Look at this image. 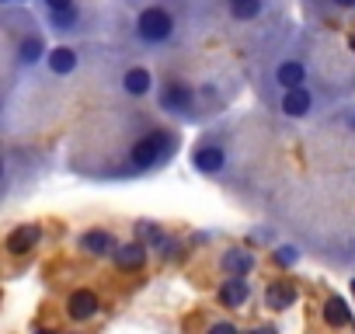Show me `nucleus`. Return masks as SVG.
Listing matches in <instances>:
<instances>
[{"instance_id": "9", "label": "nucleus", "mask_w": 355, "mask_h": 334, "mask_svg": "<svg viewBox=\"0 0 355 334\" xmlns=\"http://www.w3.org/2000/svg\"><path fill=\"white\" fill-rule=\"evenodd\" d=\"M42 18H46V28L56 39H73V35H84L87 32V11L84 8L67 11V15H42Z\"/></svg>"}, {"instance_id": "4", "label": "nucleus", "mask_w": 355, "mask_h": 334, "mask_svg": "<svg viewBox=\"0 0 355 334\" xmlns=\"http://www.w3.org/2000/svg\"><path fill=\"white\" fill-rule=\"evenodd\" d=\"M261 105H265L272 115H279V118H289V122H310V118H317V115L324 112L327 98L320 94L317 84H303V87H296V91L268 94V98H261Z\"/></svg>"}, {"instance_id": "10", "label": "nucleus", "mask_w": 355, "mask_h": 334, "mask_svg": "<svg viewBox=\"0 0 355 334\" xmlns=\"http://www.w3.org/2000/svg\"><path fill=\"white\" fill-rule=\"evenodd\" d=\"M77 67H80V49H73V46H56V49H49V56H46V63H42V70H46L49 77H56V80L73 77Z\"/></svg>"}, {"instance_id": "12", "label": "nucleus", "mask_w": 355, "mask_h": 334, "mask_svg": "<svg viewBox=\"0 0 355 334\" xmlns=\"http://www.w3.org/2000/svg\"><path fill=\"white\" fill-rule=\"evenodd\" d=\"M272 0H237V4H227V18L234 25H254L268 15Z\"/></svg>"}, {"instance_id": "2", "label": "nucleus", "mask_w": 355, "mask_h": 334, "mask_svg": "<svg viewBox=\"0 0 355 334\" xmlns=\"http://www.w3.org/2000/svg\"><path fill=\"white\" fill-rule=\"evenodd\" d=\"M153 101H157V112H164L167 118H178V122H202L209 115L202 105V87L182 73H164L157 80Z\"/></svg>"}, {"instance_id": "7", "label": "nucleus", "mask_w": 355, "mask_h": 334, "mask_svg": "<svg viewBox=\"0 0 355 334\" xmlns=\"http://www.w3.org/2000/svg\"><path fill=\"white\" fill-rule=\"evenodd\" d=\"M115 87H119V94L129 98V101H146V98L157 94V77H153V70L143 67V63H125V67L119 70V77H115Z\"/></svg>"}, {"instance_id": "1", "label": "nucleus", "mask_w": 355, "mask_h": 334, "mask_svg": "<svg viewBox=\"0 0 355 334\" xmlns=\"http://www.w3.org/2000/svg\"><path fill=\"white\" fill-rule=\"evenodd\" d=\"M185 8L178 0H153L129 21V42L143 53H167L185 39Z\"/></svg>"}, {"instance_id": "3", "label": "nucleus", "mask_w": 355, "mask_h": 334, "mask_svg": "<svg viewBox=\"0 0 355 334\" xmlns=\"http://www.w3.org/2000/svg\"><path fill=\"white\" fill-rule=\"evenodd\" d=\"M303 84H313L310 80V63L303 60V53L296 49H286L279 56L268 60L265 73H261V84H258V98H268V94H282V91H296Z\"/></svg>"}, {"instance_id": "11", "label": "nucleus", "mask_w": 355, "mask_h": 334, "mask_svg": "<svg viewBox=\"0 0 355 334\" xmlns=\"http://www.w3.org/2000/svg\"><path fill=\"white\" fill-rule=\"evenodd\" d=\"M39 240H42V227H39V223H21V227H15V230L8 234L4 251H8L11 258H21V254H32V251L39 247Z\"/></svg>"}, {"instance_id": "6", "label": "nucleus", "mask_w": 355, "mask_h": 334, "mask_svg": "<svg viewBox=\"0 0 355 334\" xmlns=\"http://www.w3.org/2000/svg\"><path fill=\"white\" fill-rule=\"evenodd\" d=\"M192 167L206 178H223L230 171V150L227 143H220L216 136H202L196 146H192Z\"/></svg>"}, {"instance_id": "8", "label": "nucleus", "mask_w": 355, "mask_h": 334, "mask_svg": "<svg viewBox=\"0 0 355 334\" xmlns=\"http://www.w3.org/2000/svg\"><path fill=\"white\" fill-rule=\"evenodd\" d=\"M77 247H80L84 254H91V258H115L122 244H119V237H115L112 230L91 227V230H84V234L77 237Z\"/></svg>"}, {"instance_id": "16", "label": "nucleus", "mask_w": 355, "mask_h": 334, "mask_svg": "<svg viewBox=\"0 0 355 334\" xmlns=\"http://www.w3.org/2000/svg\"><path fill=\"white\" fill-rule=\"evenodd\" d=\"M115 265L122 272H139L146 265V244L143 240H132V244H122L119 254H115Z\"/></svg>"}, {"instance_id": "22", "label": "nucleus", "mask_w": 355, "mask_h": 334, "mask_svg": "<svg viewBox=\"0 0 355 334\" xmlns=\"http://www.w3.org/2000/svg\"><path fill=\"white\" fill-rule=\"evenodd\" d=\"M209 334H241V331H237V324H230V320H216V324L209 327Z\"/></svg>"}, {"instance_id": "15", "label": "nucleus", "mask_w": 355, "mask_h": 334, "mask_svg": "<svg viewBox=\"0 0 355 334\" xmlns=\"http://www.w3.org/2000/svg\"><path fill=\"white\" fill-rule=\"evenodd\" d=\"M248 299H251V282L248 279H223V285H220V303L223 306L241 310Z\"/></svg>"}, {"instance_id": "21", "label": "nucleus", "mask_w": 355, "mask_h": 334, "mask_svg": "<svg viewBox=\"0 0 355 334\" xmlns=\"http://www.w3.org/2000/svg\"><path fill=\"white\" fill-rule=\"evenodd\" d=\"M272 261H275V265H296V261H300V251L289 247V244H286V247H275Z\"/></svg>"}, {"instance_id": "18", "label": "nucleus", "mask_w": 355, "mask_h": 334, "mask_svg": "<svg viewBox=\"0 0 355 334\" xmlns=\"http://www.w3.org/2000/svg\"><path fill=\"white\" fill-rule=\"evenodd\" d=\"M303 4H306V0H303ZM310 11L317 18H341V15L355 11V0H310Z\"/></svg>"}, {"instance_id": "24", "label": "nucleus", "mask_w": 355, "mask_h": 334, "mask_svg": "<svg viewBox=\"0 0 355 334\" xmlns=\"http://www.w3.org/2000/svg\"><path fill=\"white\" fill-rule=\"evenodd\" d=\"M248 334H275L272 327H254V331H248Z\"/></svg>"}, {"instance_id": "14", "label": "nucleus", "mask_w": 355, "mask_h": 334, "mask_svg": "<svg viewBox=\"0 0 355 334\" xmlns=\"http://www.w3.org/2000/svg\"><path fill=\"white\" fill-rule=\"evenodd\" d=\"M67 313H70V320H94L101 313V299L91 289H77L67 299Z\"/></svg>"}, {"instance_id": "5", "label": "nucleus", "mask_w": 355, "mask_h": 334, "mask_svg": "<svg viewBox=\"0 0 355 334\" xmlns=\"http://www.w3.org/2000/svg\"><path fill=\"white\" fill-rule=\"evenodd\" d=\"M49 56V46H46V32L39 28V21L28 15V25L18 32L8 25V63L18 67V70H35L42 67Z\"/></svg>"}, {"instance_id": "19", "label": "nucleus", "mask_w": 355, "mask_h": 334, "mask_svg": "<svg viewBox=\"0 0 355 334\" xmlns=\"http://www.w3.org/2000/svg\"><path fill=\"white\" fill-rule=\"evenodd\" d=\"M324 320H327L331 327H348V324H352V313H348V306H345L341 296H327V303H324Z\"/></svg>"}, {"instance_id": "27", "label": "nucleus", "mask_w": 355, "mask_h": 334, "mask_svg": "<svg viewBox=\"0 0 355 334\" xmlns=\"http://www.w3.org/2000/svg\"><path fill=\"white\" fill-rule=\"evenodd\" d=\"M39 334H49V331H39Z\"/></svg>"}, {"instance_id": "23", "label": "nucleus", "mask_w": 355, "mask_h": 334, "mask_svg": "<svg viewBox=\"0 0 355 334\" xmlns=\"http://www.w3.org/2000/svg\"><path fill=\"white\" fill-rule=\"evenodd\" d=\"M0 4H4V8H25L28 0H0Z\"/></svg>"}, {"instance_id": "20", "label": "nucleus", "mask_w": 355, "mask_h": 334, "mask_svg": "<svg viewBox=\"0 0 355 334\" xmlns=\"http://www.w3.org/2000/svg\"><path fill=\"white\" fill-rule=\"evenodd\" d=\"M42 15H67V11H77L80 0H39Z\"/></svg>"}, {"instance_id": "13", "label": "nucleus", "mask_w": 355, "mask_h": 334, "mask_svg": "<svg viewBox=\"0 0 355 334\" xmlns=\"http://www.w3.org/2000/svg\"><path fill=\"white\" fill-rule=\"evenodd\" d=\"M220 265H223V272L230 279H248L254 272V251H248V247H227L223 258H220Z\"/></svg>"}, {"instance_id": "17", "label": "nucleus", "mask_w": 355, "mask_h": 334, "mask_svg": "<svg viewBox=\"0 0 355 334\" xmlns=\"http://www.w3.org/2000/svg\"><path fill=\"white\" fill-rule=\"evenodd\" d=\"M293 303H296V289H293L289 282H272V285L265 289V306H268V310L282 313V310H289Z\"/></svg>"}, {"instance_id": "25", "label": "nucleus", "mask_w": 355, "mask_h": 334, "mask_svg": "<svg viewBox=\"0 0 355 334\" xmlns=\"http://www.w3.org/2000/svg\"><path fill=\"white\" fill-rule=\"evenodd\" d=\"M352 296H355V279H352Z\"/></svg>"}, {"instance_id": "26", "label": "nucleus", "mask_w": 355, "mask_h": 334, "mask_svg": "<svg viewBox=\"0 0 355 334\" xmlns=\"http://www.w3.org/2000/svg\"><path fill=\"white\" fill-rule=\"evenodd\" d=\"M223 4H237V0H223Z\"/></svg>"}]
</instances>
